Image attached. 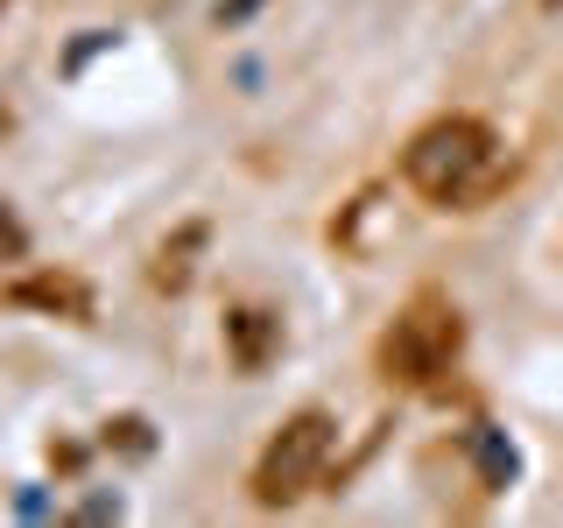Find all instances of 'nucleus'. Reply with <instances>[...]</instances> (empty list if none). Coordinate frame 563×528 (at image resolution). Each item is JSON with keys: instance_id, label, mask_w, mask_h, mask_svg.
Returning a JSON list of instances; mask_svg holds the SVG:
<instances>
[{"instance_id": "obj_1", "label": "nucleus", "mask_w": 563, "mask_h": 528, "mask_svg": "<svg viewBox=\"0 0 563 528\" xmlns=\"http://www.w3.org/2000/svg\"><path fill=\"white\" fill-rule=\"evenodd\" d=\"M515 169L521 163L500 148V134H493L479 113H437L430 128H416L409 148H401V184H409L422 205H444V211L493 205L515 184Z\"/></svg>"}, {"instance_id": "obj_2", "label": "nucleus", "mask_w": 563, "mask_h": 528, "mask_svg": "<svg viewBox=\"0 0 563 528\" xmlns=\"http://www.w3.org/2000/svg\"><path fill=\"white\" fill-rule=\"evenodd\" d=\"M457 352H465V317H457V304L444 289H416L409 304L395 310V324L380 331L374 366L401 395H437L444 374L457 366Z\"/></svg>"}, {"instance_id": "obj_3", "label": "nucleus", "mask_w": 563, "mask_h": 528, "mask_svg": "<svg viewBox=\"0 0 563 528\" xmlns=\"http://www.w3.org/2000/svg\"><path fill=\"white\" fill-rule=\"evenodd\" d=\"M331 444H339V416L331 409H296L254 458V480H246L254 507H296L317 480H324Z\"/></svg>"}, {"instance_id": "obj_4", "label": "nucleus", "mask_w": 563, "mask_h": 528, "mask_svg": "<svg viewBox=\"0 0 563 528\" xmlns=\"http://www.w3.org/2000/svg\"><path fill=\"white\" fill-rule=\"evenodd\" d=\"M8 304H14V310H43V317H70V324H85V317H92V282L70 275V268H35V275H14V282H8Z\"/></svg>"}, {"instance_id": "obj_5", "label": "nucleus", "mask_w": 563, "mask_h": 528, "mask_svg": "<svg viewBox=\"0 0 563 528\" xmlns=\"http://www.w3.org/2000/svg\"><path fill=\"white\" fill-rule=\"evenodd\" d=\"M225 352L240 374H268V360L282 352V317L268 304H233L225 310Z\"/></svg>"}, {"instance_id": "obj_6", "label": "nucleus", "mask_w": 563, "mask_h": 528, "mask_svg": "<svg viewBox=\"0 0 563 528\" xmlns=\"http://www.w3.org/2000/svg\"><path fill=\"white\" fill-rule=\"evenodd\" d=\"M198 246H205V226H184L176 240H163V246H155L148 282H155V289H190V275H198Z\"/></svg>"}, {"instance_id": "obj_7", "label": "nucleus", "mask_w": 563, "mask_h": 528, "mask_svg": "<svg viewBox=\"0 0 563 528\" xmlns=\"http://www.w3.org/2000/svg\"><path fill=\"white\" fill-rule=\"evenodd\" d=\"M22 254H29V233H22V219L0 205V261H22Z\"/></svg>"}]
</instances>
